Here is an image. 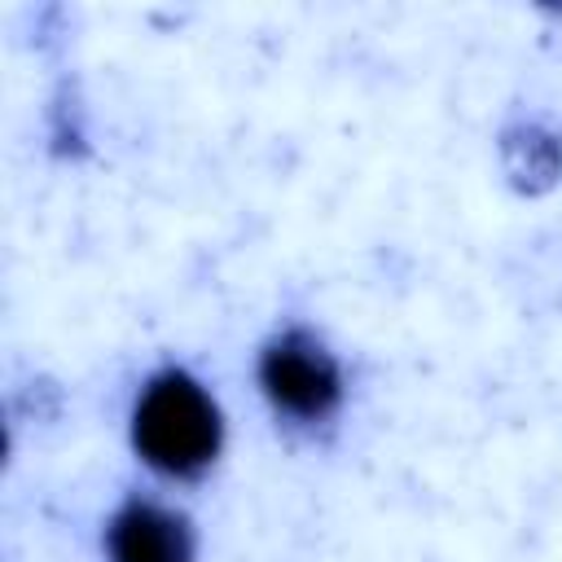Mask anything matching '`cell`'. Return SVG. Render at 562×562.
Listing matches in <instances>:
<instances>
[{"label": "cell", "mask_w": 562, "mask_h": 562, "mask_svg": "<svg viewBox=\"0 0 562 562\" xmlns=\"http://www.w3.org/2000/svg\"><path fill=\"white\" fill-rule=\"evenodd\" d=\"M263 395L290 417H321L338 404V364L303 334L277 338L259 360Z\"/></svg>", "instance_id": "2"}, {"label": "cell", "mask_w": 562, "mask_h": 562, "mask_svg": "<svg viewBox=\"0 0 562 562\" xmlns=\"http://www.w3.org/2000/svg\"><path fill=\"white\" fill-rule=\"evenodd\" d=\"M105 549L110 562H189L193 536L180 514L149 501H132L110 518Z\"/></svg>", "instance_id": "3"}, {"label": "cell", "mask_w": 562, "mask_h": 562, "mask_svg": "<svg viewBox=\"0 0 562 562\" xmlns=\"http://www.w3.org/2000/svg\"><path fill=\"white\" fill-rule=\"evenodd\" d=\"M132 443L162 474H193L220 448L215 400L180 369L149 378L132 408Z\"/></svg>", "instance_id": "1"}]
</instances>
